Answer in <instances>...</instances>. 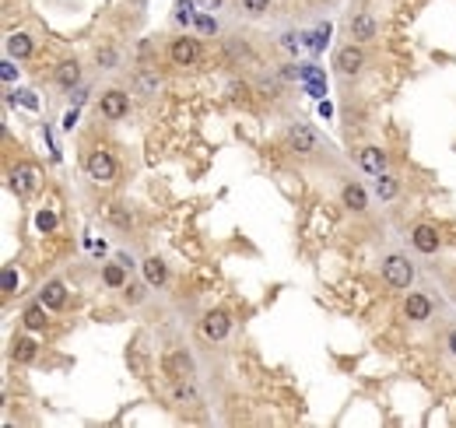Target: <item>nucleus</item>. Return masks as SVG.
Here are the masks:
<instances>
[{"mask_svg": "<svg viewBox=\"0 0 456 428\" xmlns=\"http://www.w3.org/2000/svg\"><path fill=\"white\" fill-rule=\"evenodd\" d=\"M404 316H407V320H414V323H424V320L432 316V302L424 298L421 292H411V295H407V302H404Z\"/></svg>", "mask_w": 456, "mask_h": 428, "instance_id": "nucleus-14", "label": "nucleus"}, {"mask_svg": "<svg viewBox=\"0 0 456 428\" xmlns=\"http://www.w3.org/2000/svg\"><path fill=\"white\" fill-rule=\"evenodd\" d=\"M36 351H39V348H36V341H32V337H18V341H14V361H21V365L32 361V358H36Z\"/></svg>", "mask_w": 456, "mask_h": 428, "instance_id": "nucleus-24", "label": "nucleus"}, {"mask_svg": "<svg viewBox=\"0 0 456 428\" xmlns=\"http://www.w3.org/2000/svg\"><path fill=\"white\" fill-rule=\"evenodd\" d=\"M116 158H112V151H106V147H95L88 155V176L95 179V182H112L116 179Z\"/></svg>", "mask_w": 456, "mask_h": 428, "instance_id": "nucleus-3", "label": "nucleus"}, {"mask_svg": "<svg viewBox=\"0 0 456 428\" xmlns=\"http://www.w3.org/2000/svg\"><path fill=\"white\" fill-rule=\"evenodd\" d=\"M53 81H56L60 88L74 91V88L81 84V64H77V60H64V64H56V71H53Z\"/></svg>", "mask_w": 456, "mask_h": 428, "instance_id": "nucleus-13", "label": "nucleus"}, {"mask_svg": "<svg viewBox=\"0 0 456 428\" xmlns=\"http://www.w3.org/2000/svg\"><path fill=\"white\" fill-rule=\"evenodd\" d=\"M162 372L176 383V379H190L193 376V358L187 355V351H169L165 358H162Z\"/></svg>", "mask_w": 456, "mask_h": 428, "instance_id": "nucleus-8", "label": "nucleus"}, {"mask_svg": "<svg viewBox=\"0 0 456 428\" xmlns=\"http://www.w3.org/2000/svg\"><path fill=\"white\" fill-rule=\"evenodd\" d=\"M134 84H137V91H141V95H158L162 78H158V71H137Z\"/></svg>", "mask_w": 456, "mask_h": 428, "instance_id": "nucleus-20", "label": "nucleus"}, {"mask_svg": "<svg viewBox=\"0 0 456 428\" xmlns=\"http://www.w3.org/2000/svg\"><path fill=\"white\" fill-rule=\"evenodd\" d=\"M32 36H25V32H11L8 36V53L11 56H18V60H25V56H32Z\"/></svg>", "mask_w": 456, "mask_h": 428, "instance_id": "nucleus-18", "label": "nucleus"}, {"mask_svg": "<svg viewBox=\"0 0 456 428\" xmlns=\"http://www.w3.org/2000/svg\"><path fill=\"white\" fill-rule=\"evenodd\" d=\"M228 330H232V316L225 313V309H211V313H204V320H200V333L207 341H225L228 337Z\"/></svg>", "mask_w": 456, "mask_h": 428, "instance_id": "nucleus-5", "label": "nucleus"}, {"mask_svg": "<svg viewBox=\"0 0 456 428\" xmlns=\"http://www.w3.org/2000/svg\"><path fill=\"white\" fill-rule=\"evenodd\" d=\"M172 401H176V404H197V390L190 386V379H176Z\"/></svg>", "mask_w": 456, "mask_h": 428, "instance_id": "nucleus-23", "label": "nucleus"}, {"mask_svg": "<svg viewBox=\"0 0 456 428\" xmlns=\"http://www.w3.org/2000/svg\"><path fill=\"white\" fill-rule=\"evenodd\" d=\"M239 4H242V11H246V14H263L270 8V0H239Z\"/></svg>", "mask_w": 456, "mask_h": 428, "instance_id": "nucleus-28", "label": "nucleus"}, {"mask_svg": "<svg viewBox=\"0 0 456 428\" xmlns=\"http://www.w3.org/2000/svg\"><path fill=\"white\" fill-rule=\"evenodd\" d=\"M56 225H60V214H56V211H49V207H46V211H39V214H36V228H39V232H53Z\"/></svg>", "mask_w": 456, "mask_h": 428, "instance_id": "nucleus-25", "label": "nucleus"}, {"mask_svg": "<svg viewBox=\"0 0 456 428\" xmlns=\"http://www.w3.org/2000/svg\"><path fill=\"white\" fill-rule=\"evenodd\" d=\"M127 109H130V95H127V91H119V88L102 91V99H99V112H102L106 119H123V116H127Z\"/></svg>", "mask_w": 456, "mask_h": 428, "instance_id": "nucleus-6", "label": "nucleus"}, {"mask_svg": "<svg viewBox=\"0 0 456 428\" xmlns=\"http://www.w3.org/2000/svg\"><path fill=\"white\" fill-rule=\"evenodd\" d=\"M99 64H102L106 71H112V64H116V53H112V49H99Z\"/></svg>", "mask_w": 456, "mask_h": 428, "instance_id": "nucleus-32", "label": "nucleus"}, {"mask_svg": "<svg viewBox=\"0 0 456 428\" xmlns=\"http://www.w3.org/2000/svg\"><path fill=\"white\" fill-rule=\"evenodd\" d=\"M74 123H77V109H71V112L64 116V130H74Z\"/></svg>", "mask_w": 456, "mask_h": 428, "instance_id": "nucleus-35", "label": "nucleus"}, {"mask_svg": "<svg viewBox=\"0 0 456 428\" xmlns=\"http://www.w3.org/2000/svg\"><path fill=\"white\" fill-rule=\"evenodd\" d=\"M39 302L46 305L49 313L64 309V305H67V285L64 281H46V288L39 292Z\"/></svg>", "mask_w": 456, "mask_h": 428, "instance_id": "nucleus-12", "label": "nucleus"}, {"mask_svg": "<svg viewBox=\"0 0 456 428\" xmlns=\"http://www.w3.org/2000/svg\"><path fill=\"white\" fill-rule=\"evenodd\" d=\"M197 8H200V11H218L221 0H197Z\"/></svg>", "mask_w": 456, "mask_h": 428, "instance_id": "nucleus-33", "label": "nucleus"}, {"mask_svg": "<svg viewBox=\"0 0 456 428\" xmlns=\"http://www.w3.org/2000/svg\"><path fill=\"white\" fill-rule=\"evenodd\" d=\"M341 200L348 211L361 214V211H369V193H365V187H358V182H344L341 187Z\"/></svg>", "mask_w": 456, "mask_h": 428, "instance_id": "nucleus-15", "label": "nucleus"}, {"mask_svg": "<svg viewBox=\"0 0 456 428\" xmlns=\"http://www.w3.org/2000/svg\"><path fill=\"white\" fill-rule=\"evenodd\" d=\"M123 267H127V263H106V267H102V281H106L109 288H123V285H127Z\"/></svg>", "mask_w": 456, "mask_h": 428, "instance_id": "nucleus-22", "label": "nucleus"}, {"mask_svg": "<svg viewBox=\"0 0 456 428\" xmlns=\"http://www.w3.org/2000/svg\"><path fill=\"white\" fill-rule=\"evenodd\" d=\"M169 60H172L176 67H190V64H197V60H200V43H197L193 36L176 39V43L169 46Z\"/></svg>", "mask_w": 456, "mask_h": 428, "instance_id": "nucleus-7", "label": "nucleus"}, {"mask_svg": "<svg viewBox=\"0 0 456 428\" xmlns=\"http://www.w3.org/2000/svg\"><path fill=\"white\" fill-rule=\"evenodd\" d=\"M46 313H49L46 305H43V302H36V305H28V309H25V316H21V320H25V326H28V330H43V326H46Z\"/></svg>", "mask_w": 456, "mask_h": 428, "instance_id": "nucleus-21", "label": "nucleus"}, {"mask_svg": "<svg viewBox=\"0 0 456 428\" xmlns=\"http://www.w3.org/2000/svg\"><path fill=\"white\" fill-rule=\"evenodd\" d=\"M285 141H288V147L295 151V155H313V151L320 147V137H316V130L309 123H291Z\"/></svg>", "mask_w": 456, "mask_h": 428, "instance_id": "nucleus-2", "label": "nucleus"}, {"mask_svg": "<svg viewBox=\"0 0 456 428\" xmlns=\"http://www.w3.org/2000/svg\"><path fill=\"white\" fill-rule=\"evenodd\" d=\"M358 165H361L365 172H369V176L386 172V151H383V147H376V144L361 147V151H358Z\"/></svg>", "mask_w": 456, "mask_h": 428, "instance_id": "nucleus-11", "label": "nucleus"}, {"mask_svg": "<svg viewBox=\"0 0 456 428\" xmlns=\"http://www.w3.org/2000/svg\"><path fill=\"white\" fill-rule=\"evenodd\" d=\"M197 28H200V32H204V36H215V32H218V25H215V18H211L207 11H204V14L197 18Z\"/></svg>", "mask_w": 456, "mask_h": 428, "instance_id": "nucleus-29", "label": "nucleus"}, {"mask_svg": "<svg viewBox=\"0 0 456 428\" xmlns=\"http://www.w3.org/2000/svg\"><path fill=\"white\" fill-rule=\"evenodd\" d=\"M14 288H18V270L8 267V270H4V292H14Z\"/></svg>", "mask_w": 456, "mask_h": 428, "instance_id": "nucleus-31", "label": "nucleus"}, {"mask_svg": "<svg viewBox=\"0 0 456 428\" xmlns=\"http://www.w3.org/2000/svg\"><path fill=\"white\" fill-rule=\"evenodd\" d=\"M14 99H21L25 109H39V99L32 95V91H14Z\"/></svg>", "mask_w": 456, "mask_h": 428, "instance_id": "nucleus-30", "label": "nucleus"}, {"mask_svg": "<svg viewBox=\"0 0 456 428\" xmlns=\"http://www.w3.org/2000/svg\"><path fill=\"white\" fill-rule=\"evenodd\" d=\"M141 270H144V281H147L151 288H162L165 278H169V267H165L158 257H147V260L141 263Z\"/></svg>", "mask_w": 456, "mask_h": 428, "instance_id": "nucleus-16", "label": "nucleus"}, {"mask_svg": "<svg viewBox=\"0 0 456 428\" xmlns=\"http://www.w3.org/2000/svg\"><path fill=\"white\" fill-rule=\"evenodd\" d=\"M411 242H414V250L424 253V257L439 253V232H435L432 225H418V228L411 232Z\"/></svg>", "mask_w": 456, "mask_h": 428, "instance_id": "nucleus-10", "label": "nucleus"}, {"mask_svg": "<svg viewBox=\"0 0 456 428\" xmlns=\"http://www.w3.org/2000/svg\"><path fill=\"white\" fill-rule=\"evenodd\" d=\"M39 182H43V176H39V169H36L32 162H21V165L11 172V187H14L18 197H32V193L39 190Z\"/></svg>", "mask_w": 456, "mask_h": 428, "instance_id": "nucleus-4", "label": "nucleus"}, {"mask_svg": "<svg viewBox=\"0 0 456 428\" xmlns=\"http://www.w3.org/2000/svg\"><path fill=\"white\" fill-rule=\"evenodd\" d=\"M351 39H355V43L376 39V18H372V14H358V18L351 21Z\"/></svg>", "mask_w": 456, "mask_h": 428, "instance_id": "nucleus-17", "label": "nucleus"}, {"mask_svg": "<svg viewBox=\"0 0 456 428\" xmlns=\"http://www.w3.org/2000/svg\"><path fill=\"white\" fill-rule=\"evenodd\" d=\"M193 4H197V0H176V21L179 25H190L193 21Z\"/></svg>", "mask_w": 456, "mask_h": 428, "instance_id": "nucleus-26", "label": "nucleus"}, {"mask_svg": "<svg viewBox=\"0 0 456 428\" xmlns=\"http://www.w3.org/2000/svg\"><path fill=\"white\" fill-rule=\"evenodd\" d=\"M361 64H365V53H361L355 43H351V46H341L337 56H333V67H337L341 74H358Z\"/></svg>", "mask_w": 456, "mask_h": 428, "instance_id": "nucleus-9", "label": "nucleus"}, {"mask_svg": "<svg viewBox=\"0 0 456 428\" xmlns=\"http://www.w3.org/2000/svg\"><path fill=\"white\" fill-rule=\"evenodd\" d=\"M109 222L119 228H130V214L123 211V204H109Z\"/></svg>", "mask_w": 456, "mask_h": 428, "instance_id": "nucleus-27", "label": "nucleus"}, {"mask_svg": "<svg viewBox=\"0 0 456 428\" xmlns=\"http://www.w3.org/2000/svg\"><path fill=\"white\" fill-rule=\"evenodd\" d=\"M446 348H449V355L456 358V330H449V337H446Z\"/></svg>", "mask_w": 456, "mask_h": 428, "instance_id": "nucleus-36", "label": "nucleus"}, {"mask_svg": "<svg viewBox=\"0 0 456 428\" xmlns=\"http://www.w3.org/2000/svg\"><path fill=\"white\" fill-rule=\"evenodd\" d=\"M127 298H130V302H141V298H144L141 285H130V288H127Z\"/></svg>", "mask_w": 456, "mask_h": 428, "instance_id": "nucleus-34", "label": "nucleus"}, {"mask_svg": "<svg viewBox=\"0 0 456 428\" xmlns=\"http://www.w3.org/2000/svg\"><path fill=\"white\" fill-rule=\"evenodd\" d=\"M397 193H400V182H397V176L379 172V176H376V197H379V200H393Z\"/></svg>", "mask_w": 456, "mask_h": 428, "instance_id": "nucleus-19", "label": "nucleus"}, {"mask_svg": "<svg viewBox=\"0 0 456 428\" xmlns=\"http://www.w3.org/2000/svg\"><path fill=\"white\" fill-rule=\"evenodd\" d=\"M383 278H386V285H389V288L404 292V288H411V281H414V267H411V260H407V257L393 253V257H386V260H383Z\"/></svg>", "mask_w": 456, "mask_h": 428, "instance_id": "nucleus-1", "label": "nucleus"}]
</instances>
